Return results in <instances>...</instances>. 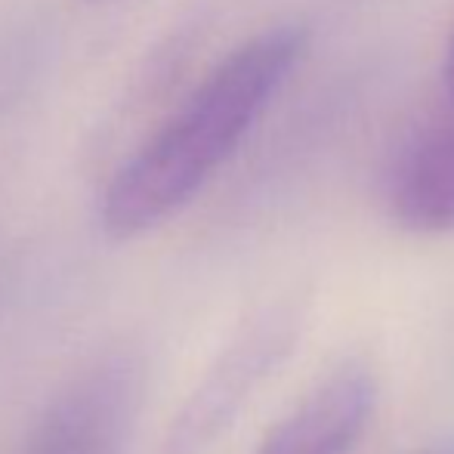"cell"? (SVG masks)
<instances>
[{
	"label": "cell",
	"instance_id": "obj_1",
	"mask_svg": "<svg viewBox=\"0 0 454 454\" xmlns=\"http://www.w3.org/2000/svg\"><path fill=\"white\" fill-rule=\"evenodd\" d=\"M303 50L300 25H275L216 62L112 176L99 204L102 229L112 239H137L180 214L239 152Z\"/></svg>",
	"mask_w": 454,
	"mask_h": 454
},
{
	"label": "cell",
	"instance_id": "obj_2",
	"mask_svg": "<svg viewBox=\"0 0 454 454\" xmlns=\"http://www.w3.org/2000/svg\"><path fill=\"white\" fill-rule=\"evenodd\" d=\"M300 325L291 309L254 318L201 377L170 430V451L198 454L239 420L245 405L278 371L297 343Z\"/></svg>",
	"mask_w": 454,
	"mask_h": 454
},
{
	"label": "cell",
	"instance_id": "obj_3",
	"mask_svg": "<svg viewBox=\"0 0 454 454\" xmlns=\"http://www.w3.org/2000/svg\"><path fill=\"white\" fill-rule=\"evenodd\" d=\"M143 399L139 362L118 356L81 374L41 420L28 454H121Z\"/></svg>",
	"mask_w": 454,
	"mask_h": 454
},
{
	"label": "cell",
	"instance_id": "obj_4",
	"mask_svg": "<svg viewBox=\"0 0 454 454\" xmlns=\"http://www.w3.org/2000/svg\"><path fill=\"white\" fill-rule=\"evenodd\" d=\"M374 408V371L364 362H343L272 427L254 454H349L368 430Z\"/></svg>",
	"mask_w": 454,
	"mask_h": 454
},
{
	"label": "cell",
	"instance_id": "obj_5",
	"mask_svg": "<svg viewBox=\"0 0 454 454\" xmlns=\"http://www.w3.org/2000/svg\"><path fill=\"white\" fill-rule=\"evenodd\" d=\"M389 210L411 232H454V108L420 127L399 152Z\"/></svg>",
	"mask_w": 454,
	"mask_h": 454
},
{
	"label": "cell",
	"instance_id": "obj_6",
	"mask_svg": "<svg viewBox=\"0 0 454 454\" xmlns=\"http://www.w3.org/2000/svg\"><path fill=\"white\" fill-rule=\"evenodd\" d=\"M442 74H445V87H449V96H451V102H454V28H451V35H449V47H445V68H442Z\"/></svg>",
	"mask_w": 454,
	"mask_h": 454
},
{
	"label": "cell",
	"instance_id": "obj_7",
	"mask_svg": "<svg viewBox=\"0 0 454 454\" xmlns=\"http://www.w3.org/2000/svg\"><path fill=\"white\" fill-rule=\"evenodd\" d=\"M414 454H454V433H451V436L433 439V442H427L424 449H418Z\"/></svg>",
	"mask_w": 454,
	"mask_h": 454
}]
</instances>
